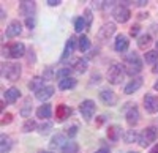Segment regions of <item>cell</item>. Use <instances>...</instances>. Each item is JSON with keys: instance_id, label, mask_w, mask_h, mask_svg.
Wrapping results in <instances>:
<instances>
[{"instance_id": "cell-1", "label": "cell", "mask_w": 158, "mask_h": 153, "mask_svg": "<svg viewBox=\"0 0 158 153\" xmlns=\"http://www.w3.org/2000/svg\"><path fill=\"white\" fill-rule=\"evenodd\" d=\"M123 66H125V73L131 78H138L136 74H139L142 71V60L136 52H130L125 55V62H123Z\"/></svg>"}, {"instance_id": "cell-2", "label": "cell", "mask_w": 158, "mask_h": 153, "mask_svg": "<svg viewBox=\"0 0 158 153\" xmlns=\"http://www.w3.org/2000/svg\"><path fill=\"white\" fill-rule=\"evenodd\" d=\"M21 74H22V68H21L19 63H13V62L10 63V62H6V63L2 65V76L6 81H10V82L19 81Z\"/></svg>"}, {"instance_id": "cell-3", "label": "cell", "mask_w": 158, "mask_h": 153, "mask_svg": "<svg viewBox=\"0 0 158 153\" xmlns=\"http://www.w3.org/2000/svg\"><path fill=\"white\" fill-rule=\"evenodd\" d=\"M123 74H125V66L120 63H112L111 68L108 70V82L112 85H118L123 79Z\"/></svg>"}, {"instance_id": "cell-4", "label": "cell", "mask_w": 158, "mask_h": 153, "mask_svg": "<svg viewBox=\"0 0 158 153\" xmlns=\"http://www.w3.org/2000/svg\"><path fill=\"white\" fill-rule=\"evenodd\" d=\"M158 139V128H155V126H147L146 130H144L141 134H139V145L141 147H149L152 142H155Z\"/></svg>"}, {"instance_id": "cell-5", "label": "cell", "mask_w": 158, "mask_h": 153, "mask_svg": "<svg viewBox=\"0 0 158 153\" xmlns=\"http://www.w3.org/2000/svg\"><path fill=\"white\" fill-rule=\"evenodd\" d=\"M95 111H97V104H95V101H92V99H84L82 103L79 104V112H81V115L84 117L85 122L92 120Z\"/></svg>"}, {"instance_id": "cell-6", "label": "cell", "mask_w": 158, "mask_h": 153, "mask_svg": "<svg viewBox=\"0 0 158 153\" xmlns=\"http://www.w3.org/2000/svg\"><path fill=\"white\" fill-rule=\"evenodd\" d=\"M25 54V46L22 43H13L6 49L3 47V57H11V58H19Z\"/></svg>"}, {"instance_id": "cell-7", "label": "cell", "mask_w": 158, "mask_h": 153, "mask_svg": "<svg viewBox=\"0 0 158 153\" xmlns=\"http://www.w3.org/2000/svg\"><path fill=\"white\" fill-rule=\"evenodd\" d=\"M114 33H115V24L114 22H108V24H103L101 25V29L97 33V38H98L100 43H106Z\"/></svg>"}, {"instance_id": "cell-8", "label": "cell", "mask_w": 158, "mask_h": 153, "mask_svg": "<svg viewBox=\"0 0 158 153\" xmlns=\"http://www.w3.org/2000/svg\"><path fill=\"white\" fill-rule=\"evenodd\" d=\"M131 16L130 10L125 6V5H115L114 10H112V18L115 22H120V24H125Z\"/></svg>"}, {"instance_id": "cell-9", "label": "cell", "mask_w": 158, "mask_h": 153, "mask_svg": "<svg viewBox=\"0 0 158 153\" xmlns=\"http://www.w3.org/2000/svg\"><path fill=\"white\" fill-rule=\"evenodd\" d=\"M144 109H146L149 114L158 112V96L147 93L146 96H144Z\"/></svg>"}, {"instance_id": "cell-10", "label": "cell", "mask_w": 158, "mask_h": 153, "mask_svg": "<svg viewBox=\"0 0 158 153\" xmlns=\"http://www.w3.org/2000/svg\"><path fill=\"white\" fill-rule=\"evenodd\" d=\"M100 99H101L106 106H115L117 101H118L117 95H115L112 90H109V88H104V90L100 92Z\"/></svg>"}, {"instance_id": "cell-11", "label": "cell", "mask_w": 158, "mask_h": 153, "mask_svg": "<svg viewBox=\"0 0 158 153\" xmlns=\"http://www.w3.org/2000/svg\"><path fill=\"white\" fill-rule=\"evenodd\" d=\"M71 114H73V109H71L70 106H67V104H59L57 109H56V122H59V123L65 122V120L71 115Z\"/></svg>"}, {"instance_id": "cell-12", "label": "cell", "mask_w": 158, "mask_h": 153, "mask_svg": "<svg viewBox=\"0 0 158 153\" xmlns=\"http://www.w3.org/2000/svg\"><path fill=\"white\" fill-rule=\"evenodd\" d=\"M76 44H77V40L76 36H70L67 43H65V47H63V52H62V60H67L68 57L73 55L74 49H76Z\"/></svg>"}, {"instance_id": "cell-13", "label": "cell", "mask_w": 158, "mask_h": 153, "mask_svg": "<svg viewBox=\"0 0 158 153\" xmlns=\"http://www.w3.org/2000/svg\"><path fill=\"white\" fill-rule=\"evenodd\" d=\"M21 32H22V24H21L18 19H15V21H11V22L8 24L5 33H6L8 38H16V36L21 35Z\"/></svg>"}, {"instance_id": "cell-14", "label": "cell", "mask_w": 158, "mask_h": 153, "mask_svg": "<svg viewBox=\"0 0 158 153\" xmlns=\"http://www.w3.org/2000/svg\"><path fill=\"white\" fill-rule=\"evenodd\" d=\"M125 120H127V123L133 128V126H136L138 125V122H139V109L136 107V106H131L128 111H127V114H125Z\"/></svg>"}, {"instance_id": "cell-15", "label": "cell", "mask_w": 158, "mask_h": 153, "mask_svg": "<svg viewBox=\"0 0 158 153\" xmlns=\"http://www.w3.org/2000/svg\"><path fill=\"white\" fill-rule=\"evenodd\" d=\"M128 46H130V41H128V38L125 36V35H117V38H115V41H114V49L117 50V52H120V54H123V52H127L128 50Z\"/></svg>"}, {"instance_id": "cell-16", "label": "cell", "mask_w": 158, "mask_h": 153, "mask_svg": "<svg viewBox=\"0 0 158 153\" xmlns=\"http://www.w3.org/2000/svg\"><path fill=\"white\" fill-rule=\"evenodd\" d=\"M19 96H21V90L16 88V87H10V88H6V90L3 92V99L6 101V103H10V104H15L16 101L19 99Z\"/></svg>"}, {"instance_id": "cell-17", "label": "cell", "mask_w": 158, "mask_h": 153, "mask_svg": "<svg viewBox=\"0 0 158 153\" xmlns=\"http://www.w3.org/2000/svg\"><path fill=\"white\" fill-rule=\"evenodd\" d=\"M19 13L22 16L27 18H33V13H35V2H27V0H24V2L19 3Z\"/></svg>"}, {"instance_id": "cell-18", "label": "cell", "mask_w": 158, "mask_h": 153, "mask_svg": "<svg viewBox=\"0 0 158 153\" xmlns=\"http://www.w3.org/2000/svg\"><path fill=\"white\" fill-rule=\"evenodd\" d=\"M142 87V78H133L127 85H125V88H123V92H125V95H133L135 92H138L139 88Z\"/></svg>"}, {"instance_id": "cell-19", "label": "cell", "mask_w": 158, "mask_h": 153, "mask_svg": "<svg viewBox=\"0 0 158 153\" xmlns=\"http://www.w3.org/2000/svg\"><path fill=\"white\" fill-rule=\"evenodd\" d=\"M54 92H56V88L52 87V85H44L43 88H40V90L35 93V96H36L40 101H43V103H44L46 99H49L52 95H54Z\"/></svg>"}, {"instance_id": "cell-20", "label": "cell", "mask_w": 158, "mask_h": 153, "mask_svg": "<svg viewBox=\"0 0 158 153\" xmlns=\"http://www.w3.org/2000/svg\"><path fill=\"white\" fill-rule=\"evenodd\" d=\"M120 134H122V128L118 125H111L108 126V130H106V136L109 141L112 142H117L118 139H120Z\"/></svg>"}, {"instance_id": "cell-21", "label": "cell", "mask_w": 158, "mask_h": 153, "mask_svg": "<svg viewBox=\"0 0 158 153\" xmlns=\"http://www.w3.org/2000/svg\"><path fill=\"white\" fill-rule=\"evenodd\" d=\"M51 115H52V107H51V104H48V103L41 104V106L36 109V117H38V119H41V120H49Z\"/></svg>"}, {"instance_id": "cell-22", "label": "cell", "mask_w": 158, "mask_h": 153, "mask_svg": "<svg viewBox=\"0 0 158 153\" xmlns=\"http://www.w3.org/2000/svg\"><path fill=\"white\" fill-rule=\"evenodd\" d=\"M11 147H13L11 137L6 136V134L0 136V153H10L11 151Z\"/></svg>"}, {"instance_id": "cell-23", "label": "cell", "mask_w": 158, "mask_h": 153, "mask_svg": "<svg viewBox=\"0 0 158 153\" xmlns=\"http://www.w3.org/2000/svg\"><path fill=\"white\" fill-rule=\"evenodd\" d=\"M43 87H44V78H40V76H35V78H32V81L29 82V88L35 93Z\"/></svg>"}, {"instance_id": "cell-24", "label": "cell", "mask_w": 158, "mask_h": 153, "mask_svg": "<svg viewBox=\"0 0 158 153\" xmlns=\"http://www.w3.org/2000/svg\"><path fill=\"white\" fill-rule=\"evenodd\" d=\"M68 141L65 139V134H62V133H59V134H56L54 137H52V141H51V148H62L65 144H67Z\"/></svg>"}, {"instance_id": "cell-25", "label": "cell", "mask_w": 158, "mask_h": 153, "mask_svg": "<svg viewBox=\"0 0 158 153\" xmlns=\"http://www.w3.org/2000/svg\"><path fill=\"white\" fill-rule=\"evenodd\" d=\"M76 85H77V81L73 79V78L59 81V88H60V90H71V88H74Z\"/></svg>"}, {"instance_id": "cell-26", "label": "cell", "mask_w": 158, "mask_h": 153, "mask_svg": "<svg viewBox=\"0 0 158 153\" xmlns=\"http://www.w3.org/2000/svg\"><path fill=\"white\" fill-rule=\"evenodd\" d=\"M77 49L81 50V52H85V50L90 49V40L87 35H81L77 38Z\"/></svg>"}, {"instance_id": "cell-27", "label": "cell", "mask_w": 158, "mask_h": 153, "mask_svg": "<svg viewBox=\"0 0 158 153\" xmlns=\"http://www.w3.org/2000/svg\"><path fill=\"white\" fill-rule=\"evenodd\" d=\"M79 151V144L76 141H68L62 147V153H77Z\"/></svg>"}, {"instance_id": "cell-28", "label": "cell", "mask_w": 158, "mask_h": 153, "mask_svg": "<svg viewBox=\"0 0 158 153\" xmlns=\"http://www.w3.org/2000/svg\"><path fill=\"white\" fill-rule=\"evenodd\" d=\"M73 66H74V71H77L79 74H82L87 71V60L84 58H76L73 62Z\"/></svg>"}, {"instance_id": "cell-29", "label": "cell", "mask_w": 158, "mask_h": 153, "mask_svg": "<svg viewBox=\"0 0 158 153\" xmlns=\"http://www.w3.org/2000/svg\"><path fill=\"white\" fill-rule=\"evenodd\" d=\"M150 43H152V36H150L149 33L141 35V36L138 38V46H139V49H146V47H149Z\"/></svg>"}, {"instance_id": "cell-30", "label": "cell", "mask_w": 158, "mask_h": 153, "mask_svg": "<svg viewBox=\"0 0 158 153\" xmlns=\"http://www.w3.org/2000/svg\"><path fill=\"white\" fill-rule=\"evenodd\" d=\"M144 60H146V63H149V65H155L158 62V50H147L146 55H144Z\"/></svg>"}, {"instance_id": "cell-31", "label": "cell", "mask_w": 158, "mask_h": 153, "mask_svg": "<svg viewBox=\"0 0 158 153\" xmlns=\"http://www.w3.org/2000/svg\"><path fill=\"white\" fill-rule=\"evenodd\" d=\"M71 68L70 66H65V68H60V70H57V73H56V78L59 79V81H62V79H68V78H71Z\"/></svg>"}, {"instance_id": "cell-32", "label": "cell", "mask_w": 158, "mask_h": 153, "mask_svg": "<svg viewBox=\"0 0 158 153\" xmlns=\"http://www.w3.org/2000/svg\"><path fill=\"white\" fill-rule=\"evenodd\" d=\"M38 128V125H36V122L35 120H32V119H27L24 122V125H22V131L24 133H30V131H35Z\"/></svg>"}, {"instance_id": "cell-33", "label": "cell", "mask_w": 158, "mask_h": 153, "mask_svg": "<svg viewBox=\"0 0 158 153\" xmlns=\"http://www.w3.org/2000/svg\"><path fill=\"white\" fill-rule=\"evenodd\" d=\"M123 139H125V142H127V144H131V142H136V141H139V134H138L135 130H128V131L125 133Z\"/></svg>"}, {"instance_id": "cell-34", "label": "cell", "mask_w": 158, "mask_h": 153, "mask_svg": "<svg viewBox=\"0 0 158 153\" xmlns=\"http://www.w3.org/2000/svg\"><path fill=\"white\" fill-rule=\"evenodd\" d=\"M85 27H87V24H85L84 16H81V18H76V19H74V30H76V32L81 33Z\"/></svg>"}, {"instance_id": "cell-35", "label": "cell", "mask_w": 158, "mask_h": 153, "mask_svg": "<svg viewBox=\"0 0 158 153\" xmlns=\"http://www.w3.org/2000/svg\"><path fill=\"white\" fill-rule=\"evenodd\" d=\"M51 128H52V123L46 122V123H43V125H40V126H38V131L41 133V134H48Z\"/></svg>"}, {"instance_id": "cell-36", "label": "cell", "mask_w": 158, "mask_h": 153, "mask_svg": "<svg viewBox=\"0 0 158 153\" xmlns=\"http://www.w3.org/2000/svg\"><path fill=\"white\" fill-rule=\"evenodd\" d=\"M30 98H25V106L21 109V114H22V115L24 117H29V109H30Z\"/></svg>"}, {"instance_id": "cell-37", "label": "cell", "mask_w": 158, "mask_h": 153, "mask_svg": "<svg viewBox=\"0 0 158 153\" xmlns=\"http://www.w3.org/2000/svg\"><path fill=\"white\" fill-rule=\"evenodd\" d=\"M11 122H13V114H10V112L3 114V115H2V126H5V125H10Z\"/></svg>"}, {"instance_id": "cell-38", "label": "cell", "mask_w": 158, "mask_h": 153, "mask_svg": "<svg viewBox=\"0 0 158 153\" xmlns=\"http://www.w3.org/2000/svg\"><path fill=\"white\" fill-rule=\"evenodd\" d=\"M84 19H85V24H87V27H90V25H92V19H94V18H92V11L87 8L85 10V13H84Z\"/></svg>"}, {"instance_id": "cell-39", "label": "cell", "mask_w": 158, "mask_h": 153, "mask_svg": "<svg viewBox=\"0 0 158 153\" xmlns=\"http://www.w3.org/2000/svg\"><path fill=\"white\" fill-rule=\"evenodd\" d=\"M67 134H68L70 137L76 136V134H77V126H76V125H71L70 128H67Z\"/></svg>"}, {"instance_id": "cell-40", "label": "cell", "mask_w": 158, "mask_h": 153, "mask_svg": "<svg viewBox=\"0 0 158 153\" xmlns=\"http://www.w3.org/2000/svg\"><path fill=\"white\" fill-rule=\"evenodd\" d=\"M139 32H141V27H139L138 24H135L133 27L130 29V35H131V36H138V33H139Z\"/></svg>"}, {"instance_id": "cell-41", "label": "cell", "mask_w": 158, "mask_h": 153, "mask_svg": "<svg viewBox=\"0 0 158 153\" xmlns=\"http://www.w3.org/2000/svg\"><path fill=\"white\" fill-rule=\"evenodd\" d=\"M25 25H27V29H33L35 27V18H27L25 19Z\"/></svg>"}, {"instance_id": "cell-42", "label": "cell", "mask_w": 158, "mask_h": 153, "mask_svg": "<svg viewBox=\"0 0 158 153\" xmlns=\"http://www.w3.org/2000/svg\"><path fill=\"white\" fill-rule=\"evenodd\" d=\"M49 6H59L62 2H60V0H48V2H46Z\"/></svg>"}, {"instance_id": "cell-43", "label": "cell", "mask_w": 158, "mask_h": 153, "mask_svg": "<svg viewBox=\"0 0 158 153\" xmlns=\"http://www.w3.org/2000/svg\"><path fill=\"white\" fill-rule=\"evenodd\" d=\"M44 79H46V81H51V79H52V70H51V68L46 70V73H44Z\"/></svg>"}, {"instance_id": "cell-44", "label": "cell", "mask_w": 158, "mask_h": 153, "mask_svg": "<svg viewBox=\"0 0 158 153\" xmlns=\"http://www.w3.org/2000/svg\"><path fill=\"white\" fill-rule=\"evenodd\" d=\"M136 6H146L147 5V0H139V2H135Z\"/></svg>"}, {"instance_id": "cell-45", "label": "cell", "mask_w": 158, "mask_h": 153, "mask_svg": "<svg viewBox=\"0 0 158 153\" xmlns=\"http://www.w3.org/2000/svg\"><path fill=\"white\" fill-rule=\"evenodd\" d=\"M95 153H111L109 151V148H106V147H103V148H98Z\"/></svg>"}, {"instance_id": "cell-46", "label": "cell", "mask_w": 158, "mask_h": 153, "mask_svg": "<svg viewBox=\"0 0 158 153\" xmlns=\"http://www.w3.org/2000/svg\"><path fill=\"white\" fill-rule=\"evenodd\" d=\"M138 18H139V19H147V18H149V13H139Z\"/></svg>"}, {"instance_id": "cell-47", "label": "cell", "mask_w": 158, "mask_h": 153, "mask_svg": "<svg viewBox=\"0 0 158 153\" xmlns=\"http://www.w3.org/2000/svg\"><path fill=\"white\" fill-rule=\"evenodd\" d=\"M149 153H158V144H155V145L149 150Z\"/></svg>"}, {"instance_id": "cell-48", "label": "cell", "mask_w": 158, "mask_h": 153, "mask_svg": "<svg viewBox=\"0 0 158 153\" xmlns=\"http://www.w3.org/2000/svg\"><path fill=\"white\" fill-rule=\"evenodd\" d=\"M152 73H155V74H158V62L155 63V66L152 68Z\"/></svg>"}, {"instance_id": "cell-49", "label": "cell", "mask_w": 158, "mask_h": 153, "mask_svg": "<svg viewBox=\"0 0 158 153\" xmlns=\"http://www.w3.org/2000/svg\"><path fill=\"white\" fill-rule=\"evenodd\" d=\"M153 88H155V90H156V92H158V81H156V82H155V84H153Z\"/></svg>"}, {"instance_id": "cell-50", "label": "cell", "mask_w": 158, "mask_h": 153, "mask_svg": "<svg viewBox=\"0 0 158 153\" xmlns=\"http://www.w3.org/2000/svg\"><path fill=\"white\" fill-rule=\"evenodd\" d=\"M128 153H138V151H128Z\"/></svg>"}, {"instance_id": "cell-51", "label": "cell", "mask_w": 158, "mask_h": 153, "mask_svg": "<svg viewBox=\"0 0 158 153\" xmlns=\"http://www.w3.org/2000/svg\"><path fill=\"white\" fill-rule=\"evenodd\" d=\"M156 50H158V41H156Z\"/></svg>"}]
</instances>
